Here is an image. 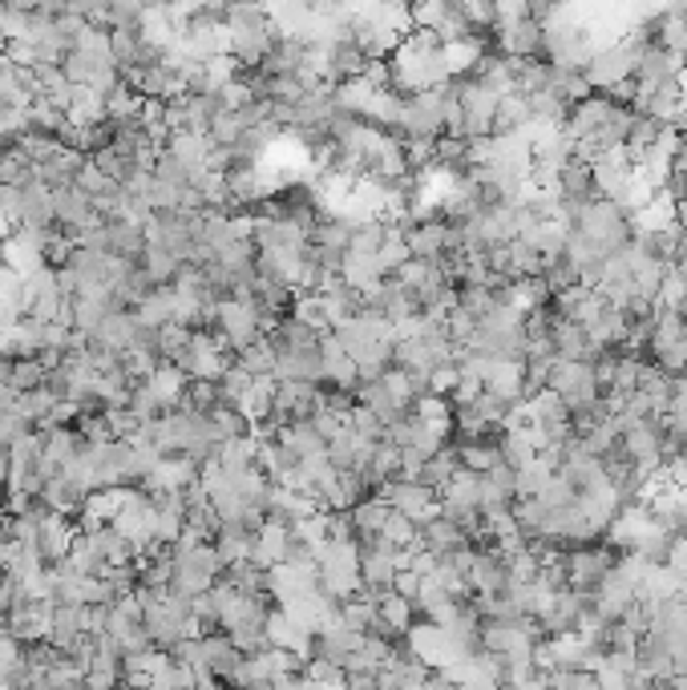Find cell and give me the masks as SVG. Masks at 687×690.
<instances>
[{
  "label": "cell",
  "instance_id": "obj_26",
  "mask_svg": "<svg viewBox=\"0 0 687 690\" xmlns=\"http://www.w3.org/2000/svg\"><path fill=\"white\" fill-rule=\"evenodd\" d=\"M106 231H109V255L138 258L146 251V226L130 223V219H106Z\"/></svg>",
  "mask_w": 687,
  "mask_h": 690
},
{
  "label": "cell",
  "instance_id": "obj_12",
  "mask_svg": "<svg viewBox=\"0 0 687 690\" xmlns=\"http://www.w3.org/2000/svg\"><path fill=\"white\" fill-rule=\"evenodd\" d=\"M684 61L679 53H672V49L655 45V41H647L640 53V65H635V82H640V94L643 89H655V85L672 82V77H679L684 73Z\"/></svg>",
  "mask_w": 687,
  "mask_h": 690
},
{
  "label": "cell",
  "instance_id": "obj_28",
  "mask_svg": "<svg viewBox=\"0 0 687 690\" xmlns=\"http://www.w3.org/2000/svg\"><path fill=\"white\" fill-rule=\"evenodd\" d=\"M457 468H462V457H457V448H441V453H433V457H425L421 460V468H416L413 477L421 480V485H429V489H445V485H450V477L453 473H457Z\"/></svg>",
  "mask_w": 687,
  "mask_h": 690
},
{
  "label": "cell",
  "instance_id": "obj_17",
  "mask_svg": "<svg viewBox=\"0 0 687 690\" xmlns=\"http://www.w3.org/2000/svg\"><path fill=\"white\" fill-rule=\"evenodd\" d=\"M469 533H465L457 521H450L445 513H437V517H429L425 526H421V545L425 550H433L437 558H450V553H462V550H469Z\"/></svg>",
  "mask_w": 687,
  "mask_h": 690
},
{
  "label": "cell",
  "instance_id": "obj_44",
  "mask_svg": "<svg viewBox=\"0 0 687 690\" xmlns=\"http://www.w3.org/2000/svg\"><path fill=\"white\" fill-rule=\"evenodd\" d=\"M17 231V226H12V219H9V211H4V202H0V238H9V234Z\"/></svg>",
  "mask_w": 687,
  "mask_h": 690
},
{
  "label": "cell",
  "instance_id": "obj_11",
  "mask_svg": "<svg viewBox=\"0 0 687 690\" xmlns=\"http://www.w3.org/2000/svg\"><path fill=\"white\" fill-rule=\"evenodd\" d=\"M465 577H469L474 594H506L510 590V562L498 550H469Z\"/></svg>",
  "mask_w": 687,
  "mask_h": 690
},
{
  "label": "cell",
  "instance_id": "obj_9",
  "mask_svg": "<svg viewBox=\"0 0 687 690\" xmlns=\"http://www.w3.org/2000/svg\"><path fill=\"white\" fill-rule=\"evenodd\" d=\"M380 497L392 505V509H401V513H409L416 521V526H425L429 517L441 513V501H437V489H429V485H421L416 477H397L389 480V485H380Z\"/></svg>",
  "mask_w": 687,
  "mask_h": 690
},
{
  "label": "cell",
  "instance_id": "obj_42",
  "mask_svg": "<svg viewBox=\"0 0 687 690\" xmlns=\"http://www.w3.org/2000/svg\"><path fill=\"white\" fill-rule=\"evenodd\" d=\"M521 17H530V0H494V24H510L521 21Z\"/></svg>",
  "mask_w": 687,
  "mask_h": 690
},
{
  "label": "cell",
  "instance_id": "obj_5",
  "mask_svg": "<svg viewBox=\"0 0 687 690\" xmlns=\"http://www.w3.org/2000/svg\"><path fill=\"white\" fill-rule=\"evenodd\" d=\"M316 565H320V585L332 597L344 602V597L360 594V545H356V538H324L316 545Z\"/></svg>",
  "mask_w": 687,
  "mask_h": 690
},
{
  "label": "cell",
  "instance_id": "obj_19",
  "mask_svg": "<svg viewBox=\"0 0 687 690\" xmlns=\"http://www.w3.org/2000/svg\"><path fill=\"white\" fill-rule=\"evenodd\" d=\"M311 638H316V634L304 630L287 609H272V614H267V646H279V650L311 658Z\"/></svg>",
  "mask_w": 687,
  "mask_h": 690
},
{
  "label": "cell",
  "instance_id": "obj_33",
  "mask_svg": "<svg viewBox=\"0 0 687 690\" xmlns=\"http://www.w3.org/2000/svg\"><path fill=\"white\" fill-rule=\"evenodd\" d=\"M235 355L251 375H275V363H279V351H275V343L267 340V336H260V340L247 343V348L235 351Z\"/></svg>",
  "mask_w": 687,
  "mask_h": 690
},
{
  "label": "cell",
  "instance_id": "obj_24",
  "mask_svg": "<svg viewBox=\"0 0 687 690\" xmlns=\"http://www.w3.org/2000/svg\"><path fill=\"white\" fill-rule=\"evenodd\" d=\"M65 117H70L73 129L97 126V121H109L106 114V94H97L94 85H73V97L65 106Z\"/></svg>",
  "mask_w": 687,
  "mask_h": 690
},
{
  "label": "cell",
  "instance_id": "obj_29",
  "mask_svg": "<svg viewBox=\"0 0 687 690\" xmlns=\"http://www.w3.org/2000/svg\"><path fill=\"white\" fill-rule=\"evenodd\" d=\"M530 121V97L526 94H501L498 97V109H494V134H514Z\"/></svg>",
  "mask_w": 687,
  "mask_h": 690
},
{
  "label": "cell",
  "instance_id": "obj_14",
  "mask_svg": "<svg viewBox=\"0 0 687 690\" xmlns=\"http://www.w3.org/2000/svg\"><path fill=\"white\" fill-rule=\"evenodd\" d=\"M199 468H202V460L187 457V453H167V457L150 468V477H146L142 485H146V492H162V489L182 492L190 480H199Z\"/></svg>",
  "mask_w": 687,
  "mask_h": 690
},
{
  "label": "cell",
  "instance_id": "obj_40",
  "mask_svg": "<svg viewBox=\"0 0 687 690\" xmlns=\"http://www.w3.org/2000/svg\"><path fill=\"white\" fill-rule=\"evenodd\" d=\"M292 316L304 319L308 328H316L324 336V331H332V323H328V316H324V304H320V291H299V299H292Z\"/></svg>",
  "mask_w": 687,
  "mask_h": 690
},
{
  "label": "cell",
  "instance_id": "obj_10",
  "mask_svg": "<svg viewBox=\"0 0 687 690\" xmlns=\"http://www.w3.org/2000/svg\"><path fill=\"white\" fill-rule=\"evenodd\" d=\"M53 190V211H57V226H65V231L77 238L82 231H89L94 223H102V214L94 211V199L85 194L77 182H70V187H49Z\"/></svg>",
  "mask_w": 687,
  "mask_h": 690
},
{
  "label": "cell",
  "instance_id": "obj_25",
  "mask_svg": "<svg viewBox=\"0 0 687 690\" xmlns=\"http://www.w3.org/2000/svg\"><path fill=\"white\" fill-rule=\"evenodd\" d=\"M214 550H219V558H223L226 565L235 562H247L251 553H255V529L239 526V521H223V526L214 529Z\"/></svg>",
  "mask_w": 687,
  "mask_h": 690
},
{
  "label": "cell",
  "instance_id": "obj_22",
  "mask_svg": "<svg viewBox=\"0 0 687 690\" xmlns=\"http://www.w3.org/2000/svg\"><path fill=\"white\" fill-rule=\"evenodd\" d=\"M0 263L29 279L36 267H45V251H41L33 238H24L21 231H12L9 238H0Z\"/></svg>",
  "mask_w": 687,
  "mask_h": 690
},
{
  "label": "cell",
  "instance_id": "obj_8",
  "mask_svg": "<svg viewBox=\"0 0 687 690\" xmlns=\"http://www.w3.org/2000/svg\"><path fill=\"white\" fill-rule=\"evenodd\" d=\"M324 396L316 392V384H304V380H275V396H272V416L267 421L275 428H284L292 421H311V412L320 408Z\"/></svg>",
  "mask_w": 687,
  "mask_h": 690
},
{
  "label": "cell",
  "instance_id": "obj_3",
  "mask_svg": "<svg viewBox=\"0 0 687 690\" xmlns=\"http://www.w3.org/2000/svg\"><path fill=\"white\" fill-rule=\"evenodd\" d=\"M570 231H579L599 258H611V255H619V251H627V243L635 238V223L623 214V206H619L615 199H599V194L582 206Z\"/></svg>",
  "mask_w": 687,
  "mask_h": 690
},
{
  "label": "cell",
  "instance_id": "obj_39",
  "mask_svg": "<svg viewBox=\"0 0 687 690\" xmlns=\"http://www.w3.org/2000/svg\"><path fill=\"white\" fill-rule=\"evenodd\" d=\"M73 182H77V187H82L89 199H106V194H118V190H121L118 178H109L106 170H97L94 162H85L82 170H77V178H73Z\"/></svg>",
  "mask_w": 687,
  "mask_h": 690
},
{
  "label": "cell",
  "instance_id": "obj_6",
  "mask_svg": "<svg viewBox=\"0 0 687 690\" xmlns=\"http://www.w3.org/2000/svg\"><path fill=\"white\" fill-rule=\"evenodd\" d=\"M211 331H223L231 351H243L247 343H255L267 331L260 316V304L255 299H243V295H219V307H214V328Z\"/></svg>",
  "mask_w": 687,
  "mask_h": 690
},
{
  "label": "cell",
  "instance_id": "obj_41",
  "mask_svg": "<svg viewBox=\"0 0 687 690\" xmlns=\"http://www.w3.org/2000/svg\"><path fill=\"white\" fill-rule=\"evenodd\" d=\"M554 473H558V468L546 465L542 457H533L530 465H521L518 468V497H538V489H542V485L554 477Z\"/></svg>",
  "mask_w": 687,
  "mask_h": 690
},
{
  "label": "cell",
  "instance_id": "obj_20",
  "mask_svg": "<svg viewBox=\"0 0 687 690\" xmlns=\"http://www.w3.org/2000/svg\"><path fill=\"white\" fill-rule=\"evenodd\" d=\"M287 545H292V526L267 517L263 529L255 533V553H251V562L263 565V570H272L275 562H284L287 558Z\"/></svg>",
  "mask_w": 687,
  "mask_h": 690
},
{
  "label": "cell",
  "instance_id": "obj_35",
  "mask_svg": "<svg viewBox=\"0 0 687 690\" xmlns=\"http://www.w3.org/2000/svg\"><path fill=\"white\" fill-rule=\"evenodd\" d=\"M178 408L194 412V416H211L219 408V384L214 380H187V392H182Z\"/></svg>",
  "mask_w": 687,
  "mask_h": 690
},
{
  "label": "cell",
  "instance_id": "obj_1",
  "mask_svg": "<svg viewBox=\"0 0 687 690\" xmlns=\"http://www.w3.org/2000/svg\"><path fill=\"white\" fill-rule=\"evenodd\" d=\"M384 61H389V85L401 97L416 94V89H433V85L453 77L450 65H445V45L429 29H409Z\"/></svg>",
  "mask_w": 687,
  "mask_h": 690
},
{
  "label": "cell",
  "instance_id": "obj_31",
  "mask_svg": "<svg viewBox=\"0 0 687 690\" xmlns=\"http://www.w3.org/2000/svg\"><path fill=\"white\" fill-rule=\"evenodd\" d=\"M377 609H380V618L392 626V634H397V638H404V634H409V626H413L416 602H413V597H404L401 590H392V594L380 597Z\"/></svg>",
  "mask_w": 687,
  "mask_h": 690
},
{
  "label": "cell",
  "instance_id": "obj_45",
  "mask_svg": "<svg viewBox=\"0 0 687 690\" xmlns=\"http://www.w3.org/2000/svg\"><path fill=\"white\" fill-rule=\"evenodd\" d=\"M0 485H9V448H0Z\"/></svg>",
  "mask_w": 687,
  "mask_h": 690
},
{
  "label": "cell",
  "instance_id": "obj_43",
  "mask_svg": "<svg viewBox=\"0 0 687 690\" xmlns=\"http://www.w3.org/2000/svg\"><path fill=\"white\" fill-rule=\"evenodd\" d=\"M667 565H672V570H676V574L687 582V533L672 541V550H667Z\"/></svg>",
  "mask_w": 687,
  "mask_h": 690
},
{
  "label": "cell",
  "instance_id": "obj_16",
  "mask_svg": "<svg viewBox=\"0 0 687 690\" xmlns=\"http://www.w3.org/2000/svg\"><path fill=\"white\" fill-rule=\"evenodd\" d=\"M138 328H142V323H138V316H134L130 307H114V311H109V316L94 328V336H89V340H94V348L118 351V355H121L126 348H134V340H138Z\"/></svg>",
  "mask_w": 687,
  "mask_h": 690
},
{
  "label": "cell",
  "instance_id": "obj_15",
  "mask_svg": "<svg viewBox=\"0 0 687 690\" xmlns=\"http://www.w3.org/2000/svg\"><path fill=\"white\" fill-rule=\"evenodd\" d=\"M73 538H77V521L57 513V509H49V513L41 517V526H36V550H41L45 562H65Z\"/></svg>",
  "mask_w": 687,
  "mask_h": 690
},
{
  "label": "cell",
  "instance_id": "obj_23",
  "mask_svg": "<svg viewBox=\"0 0 687 690\" xmlns=\"http://www.w3.org/2000/svg\"><path fill=\"white\" fill-rule=\"evenodd\" d=\"M175 311H178V291L170 287V283L150 287V291L134 304V316H138V323H146V328H162V323H170Z\"/></svg>",
  "mask_w": 687,
  "mask_h": 690
},
{
  "label": "cell",
  "instance_id": "obj_38",
  "mask_svg": "<svg viewBox=\"0 0 687 690\" xmlns=\"http://www.w3.org/2000/svg\"><path fill=\"white\" fill-rule=\"evenodd\" d=\"M190 331H194V328H187V323H178V319L162 323V328L155 331V348H158V355H162V360H178V355H182V348H187V343H190Z\"/></svg>",
  "mask_w": 687,
  "mask_h": 690
},
{
  "label": "cell",
  "instance_id": "obj_32",
  "mask_svg": "<svg viewBox=\"0 0 687 690\" xmlns=\"http://www.w3.org/2000/svg\"><path fill=\"white\" fill-rule=\"evenodd\" d=\"M138 109H142V94L138 89H130L126 85V77H121L118 89H109L106 94V114L114 126H121V121H138Z\"/></svg>",
  "mask_w": 687,
  "mask_h": 690
},
{
  "label": "cell",
  "instance_id": "obj_37",
  "mask_svg": "<svg viewBox=\"0 0 687 690\" xmlns=\"http://www.w3.org/2000/svg\"><path fill=\"white\" fill-rule=\"evenodd\" d=\"M53 363L45 355H21V360H12V388L24 392V388H41L45 384V375Z\"/></svg>",
  "mask_w": 687,
  "mask_h": 690
},
{
  "label": "cell",
  "instance_id": "obj_27",
  "mask_svg": "<svg viewBox=\"0 0 687 690\" xmlns=\"http://www.w3.org/2000/svg\"><path fill=\"white\" fill-rule=\"evenodd\" d=\"M546 270V255L538 246H530L526 238H510L506 243V275L510 279H530V275H542Z\"/></svg>",
  "mask_w": 687,
  "mask_h": 690
},
{
  "label": "cell",
  "instance_id": "obj_46",
  "mask_svg": "<svg viewBox=\"0 0 687 690\" xmlns=\"http://www.w3.org/2000/svg\"><path fill=\"white\" fill-rule=\"evenodd\" d=\"M676 223L687 231V199H676Z\"/></svg>",
  "mask_w": 687,
  "mask_h": 690
},
{
  "label": "cell",
  "instance_id": "obj_36",
  "mask_svg": "<svg viewBox=\"0 0 687 690\" xmlns=\"http://www.w3.org/2000/svg\"><path fill=\"white\" fill-rule=\"evenodd\" d=\"M413 412L429 424V428H437V433H450V428H453V404H450V396L425 392V396H421L413 404Z\"/></svg>",
  "mask_w": 687,
  "mask_h": 690
},
{
  "label": "cell",
  "instance_id": "obj_18",
  "mask_svg": "<svg viewBox=\"0 0 687 690\" xmlns=\"http://www.w3.org/2000/svg\"><path fill=\"white\" fill-rule=\"evenodd\" d=\"M501 36V53L510 57H538L542 53V17H521V21H510L498 29Z\"/></svg>",
  "mask_w": 687,
  "mask_h": 690
},
{
  "label": "cell",
  "instance_id": "obj_30",
  "mask_svg": "<svg viewBox=\"0 0 687 690\" xmlns=\"http://www.w3.org/2000/svg\"><path fill=\"white\" fill-rule=\"evenodd\" d=\"M138 263H142L146 275L155 279V287H162V283H175L178 267H182V258H178L175 251H167L162 243H146V251L138 255Z\"/></svg>",
  "mask_w": 687,
  "mask_h": 690
},
{
  "label": "cell",
  "instance_id": "obj_13",
  "mask_svg": "<svg viewBox=\"0 0 687 690\" xmlns=\"http://www.w3.org/2000/svg\"><path fill=\"white\" fill-rule=\"evenodd\" d=\"M320 360H324V380L332 388H344V392H356L360 388V368L348 355V348L340 343L336 331H324L320 336Z\"/></svg>",
  "mask_w": 687,
  "mask_h": 690
},
{
  "label": "cell",
  "instance_id": "obj_4",
  "mask_svg": "<svg viewBox=\"0 0 687 690\" xmlns=\"http://www.w3.org/2000/svg\"><path fill=\"white\" fill-rule=\"evenodd\" d=\"M450 106H453V77L450 82L433 85V89H416V94H404L401 97V121H397V129H401L404 138H441L445 134V117H450Z\"/></svg>",
  "mask_w": 687,
  "mask_h": 690
},
{
  "label": "cell",
  "instance_id": "obj_7",
  "mask_svg": "<svg viewBox=\"0 0 687 690\" xmlns=\"http://www.w3.org/2000/svg\"><path fill=\"white\" fill-rule=\"evenodd\" d=\"M114 526H118V533L130 541L138 553L155 550L158 545V509H155V501H150V492L134 489V497L126 501V509L114 517Z\"/></svg>",
  "mask_w": 687,
  "mask_h": 690
},
{
  "label": "cell",
  "instance_id": "obj_21",
  "mask_svg": "<svg viewBox=\"0 0 687 690\" xmlns=\"http://www.w3.org/2000/svg\"><path fill=\"white\" fill-rule=\"evenodd\" d=\"M275 380H304V384H320L324 380L320 343H316V348H304V351H279Z\"/></svg>",
  "mask_w": 687,
  "mask_h": 690
},
{
  "label": "cell",
  "instance_id": "obj_34",
  "mask_svg": "<svg viewBox=\"0 0 687 690\" xmlns=\"http://www.w3.org/2000/svg\"><path fill=\"white\" fill-rule=\"evenodd\" d=\"M659 121L655 117H647V114H635V121H631V129H627V138H623V150L631 153V162H640L643 153L652 150V141L659 138Z\"/></svg>",
  "mask_w": 687,
  "mask_h": 690
},
{
  "label": "cell",
  "instance_id": "obj_2",
  "mask_svg": "<svg viewBox=\"0 0 687 690\" xmlns=\"http://www.w3.org/2000/svg\"><path fill=\"white\" fill-rule=\"evenodd\" d=\"M223 21L226 33H231V57L239 61V70H260L263 57L279 41V29L272 24L267 4L263 0H231Z\"/></svg>",
  "mask_w": 687,
  "mask_h": 690
}]
</instances>
